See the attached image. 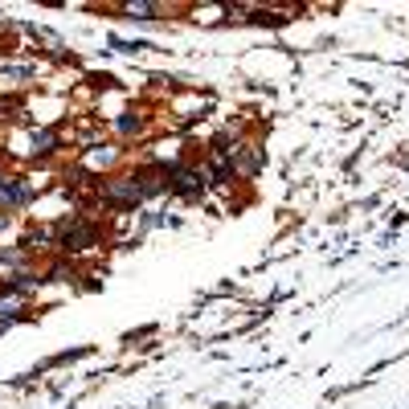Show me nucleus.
<instances>
[{"label": "nucleus", "mask_w": 409, "mask_h": 409, "mask_svg": "<svg viewBox=\"0 0 409 409\" xmlns=\"http://www.w3.org/2000/svg\"><path fill=\"white\" fill-rule=\"evenodd\" d=\"M156 4H127V17H152Z\"/></svg>", "instance_id": "39448f33"}, {"label": "nucleus", "mask_w": 409, "mask_h": 409, "mask_svg": "<svg viewBox=\"0 0 409 409\" xmlns=\"http://www.w3.org/2000/svg\"><path fill=\"white\" fill-rule=\"evenodd\" d=\"M102 193L111 196V201H123V205H135V201H144V189H140V180L131 176V180H111Z\"/></svg>", "instance_id": "f257e3e1"}, {"label": "nucleus", "mask_w": 409, "mask_h": 409, "mask_svg": "<svg viewBox=\"0 0 409 409\" xmlns=\"http://www.w3.org/2000/svg\"><path fill=\"white\" fill-rule=\"evenodd\" d=\"M0 262H8V266H21V262H25V250H0Z\"/></svg>", "instance_id": "20e7f679"}, {"label": "nucleus", "mask_w": 409, "mask_h": 409, "mask_svg": "<svg viewBox=\"0 0 409 409\" xmlns=\"http://www.w3.org/2000/svg\"><path fill=\"white\" fill-rule=\"evenodd\" d=\"M0 201H4V205H13V201H25V189H21V185H13L8 176H0Z\"/></svg>", "instance_id": "7ed1b4c3"}, {"label": "nucleus", "mask_w": 409, "mask_h": 409, "mask_svg": "<svg viewBox=\"0 0 409 409\" xmlns=\"http://www.w3.org/2000/svg\"><path fill=\"white\" fill-rule=\"evenodd\" d=\"M176 189H180V193H201V189H205V172H193V168H180L176 172Z\"/></svg>", "instance_id": "f03ea898"}]
</instances>
